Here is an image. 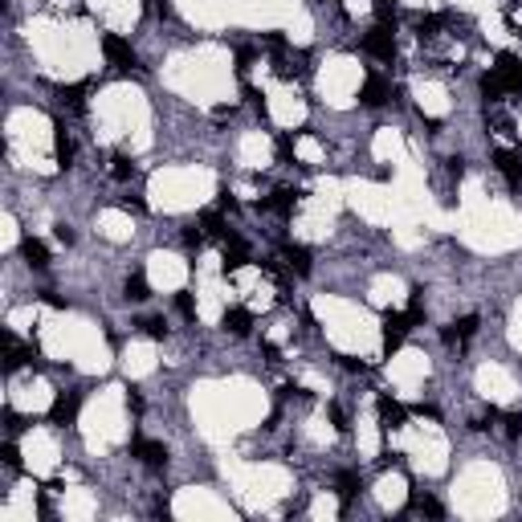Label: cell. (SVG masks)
Here are the masks:
<instances>
[{"instance_id":"obj_4","label":"cell","mask_w":522,"mask_h":522,"mask_svg":"<svg viewBox=\"0 0 522 522\" xmlns=\"http://www.w3.org/2000/svg\"><path fill=\"white\" fill-rule=\"evenodd\" d=\"M102 49H106V57H110L119 70H130V66H135V53H130V45L123 41V37H106Z\"/></svg>"},{"instance_id":"obj_10","label":"cell","mask_w":522,"mask_h":522,"mask_svg":"<svg viewBox=\"0 0 522 522\" xmlns=\"http://www.w3.org/2000/svg\"><path fill=\"white\" fill-rule=\"evenodd\" d=\"M21 253H25V261H29L33 269H45V265H49V253H45V245H41V241H33V237H29V241L21 245Z\"/></svg>"},{"instance_id":"obj_14","label":"cell","mask_w":522,"mask_h":522,"mask_svg":"<svg viewBox=\"0 0 522 522\" xmlns=\"http://www.w3.org/2000/svg\"><path fill=\"white\" fill-rule=\"evenodd\" d=\"M127 298H135V302H147L151 298V290H147V282L135 273V278H127Z\"/></svg>"},{"instance_id":"obj_20","label":"cell","mask_w":522,"mask_h":522,"mask_svg":"<svg viewBox=\"0 0 522 522\" xmlns=\"http://www.w3.org/2000/svg\"><path fill=\"white\" fill-rule=\"evenodd\" d=\"M416 514H433V519H436V514H441V506H436L433 498H420V502H416Z\"/></svg>"},{"instance_id":"obj_6","label":"cell","mask_w":522,"mask_h":522,"mask_svg":"<svg viewBox=\"0 0 522 522\" xmlns=\"http://www.w3.org/2000/svg\"><path fill=\"white\" fill-rule=\"evenodd\" d=\"M200 233H204V237H213V241H220V245L233 237V229L220 220V213H204V217H200Z\"/></svg>"},{"instance_id":"obj_5","label":"cell","mask_w":522,"mask_h":522,"mask_svg":"<svg viewBox=\"0 0 522 522\" xmlns=\"http://www.w3.org/2000/svg\"><path fill=\"white\" fill-rule=\"evenodd\" d=\"M265 209H269V213H282V217H290V213L298 209V192H290V188H278L273 196H265Z\"/></svg>"},{"instance_id":"obj_16","label":"cell","mask_w":522,"mask_h":522,"mask_svg":"<svg viewBox=\"0 0 522 522\" xmlns=\"http://www.w3.org/2000/svg\"><path fill=\"white\" fill-rule=\"evenodd\" d=\"M57 160H61V164H66V168H70V160H74V139H70V135H66V130H61V135H57Z\"/></svg>"},{"instance_id":"obj_22","label":"cell","mask_w":522,"mask_h":522,"mask_svg":"<svg viewBox=\"0 0 522 522\" xmlns=\"http://www.w3.org/2000/svg\"><path fill=\"white\" fill-rule=\"evenodd\" d=\"M371 4L380 8V17H384V21H388V17H392V8H396V0H371Z\"/></svg>"},{"instance_id":"obj_11","label":"cell","mask_w":522,"mask_h":522,"mask_svg":"<svg viewBox=\"0 0 522 522\" xmlns=\"http://www.w3.org/2000/svg\"><path fill=\"white\" fill-rule=\"evenodd\" d=\"M367 106H384L388 102V86L380 82V78H367V86H363V94H359Z\"/></svg>"},{"instance_id":"obj_12","label":"cell","mask_w":522,"mask_h":522,"mask_svg":"<svg viewBox=\"0 0 522 522\" xmlns=\"http://www.w3.org/2000/svg\"><path fill=\"white\" fill-rule=\"evenodd\" d=\"M380 416H384L388 429H400V425H404V408H400L396 400H388V396H380Z\"/></svg>"},{"instance_id":"obj_1","label":"cell","mask_w":522,"mask_h":522,"mask_svg":"<svg viewBox=\"0 0 522 522\" xmlns=\"http://www.w3.org/2000/svg\"><path fill=\"white\" fill-rule=\"evenodd\" d=\"M363 49L367 53H376L380 61H392V53H396V41H392V25L384 21V25H376L367 37H363Z\"/></svg>"},{"instance_id":"obj_19","label":"cell","mask_w":522,"mask_h":522,"mask_svg":"<svg viewBox=\"0 0 522 522\" xmlns=\"http://www.w3.org/2000/svg\"><path fill=\"white\" fill-rule=\"evenodd\" d=\"M139 327H143V335H151V339H164V322H160V318H143Z\"/></svg>"},{"instance_id":"obj_13","label":"cell","mask_w":522,"mask_h":522,"mask_svg":"<svg viewBox=\"0 0 522 522\" xmlns=\"http://www.w3.org/2000/svg\"><path fill=\"white\" fill-rule=\"evenodd\" d=\"M282 258H286V265H290V269H298V273H306V269H310V253H306L302 245H290Z\"/></svg>"},{"instance_id":"obj_18","label":"cell","mask_w":522,"mask_h":522,"mask_svg":"<svg viewBox=\"0 0 522 522\" xmlns=\"http://www.w3.org/2000/svg\"><path fill=\"white\" fill-rule=\"evenodd\" d=\"M175 310H180L184 318H196V302H192V294H180V298H175Z\"/></svg>"},{"instance_id":"obj_3","label":"cell","mask_w":522,"mask_h":522,"mask_svg":"<svg viewBox=\"0 0 522 522\" xmlns=\"http://www.w3.org/2000/svg\"><path fill=\"white\" fill-rule=\"evenodd\" d=\"M135 457H139L143 465H151V470H164V465H168V453H164V445H155V441H135Z\"/></svg>"},{"instance_id":"obj_7","label":"cell","mask_w":522,"mask_h":522,"mask_svg":"<svg viewBox=\"0 0 522 522\" xmlns=\"http://www.w3.org/2000/svg\"><path fill=\"white\" fill-rule=\"evenodd\" d=\"M74 412H78V396H74V392H61V396L53 400V425H70Z\"/></svg>"},{"instance_id":"obj_8","label":"cell","mask_w":522,"mask_h":522,"mask_svg":"<svg viewBox=\"0 0 522 522\" xmlns=\"http://www.w3.org/2000/svg\"><path fill=\"white\" fill-rule=\"evenodd\" d=\"M494 168L506 175L510 184H522V160H519V155H510V151H498V155H494Z\"/></svg>"},{"instance_id":"obj_9","label":"cell","mask_w":522,"mask_h":522,"mask_svg":"<svg viewBox=\"0 0 522 522\" xmlns=\"http://www.w3.org/2000/svg\"><path fill=\"white\" fill-rule=\"evenodd\" d=\"M249 327H253V314H249V310H241V306L224 310V331H233V335H249Z\"/></svg>"},{"instance_id":"obj_21","label":"cell","mask_w":522,"mask_h":522,"mask_svg":"<svg viewBox=\"0 0 522 522\" xmlns=\"http://www.w3.org/2000/svg\"><path fill=\"white\" fill-rule=\"evenodd\" d=\"M147 8H151L155 17H168V12H172V8H168V0H147Z\"/></svg>"},{"instance_id":"obj_17","label":"cell","mask_w":522,"mask_h":522,"mask_svg":"<svg viewBox=\"0 0 522 522\" xmlns=\"http://www.w3.org/2000/svg\"><path fill=\"white\" fill-rule=\"evenodd\" d=\"M339 498H343V506L355 498V474H339Z\"/></svg>"},{"instance_id":"obj_2","label":"cell","mask_w":522,"mask_h":522,"mask_svg":"<svg viewBox=\"0 0 522 522\" xmlns=\"http://www.w3.org/2000/svg\"><path fill=\"white\" fill-rule=\"evenodd\" d=\"M502 82H506V90H522V57H514V53H498V70H494Z\"/></svg>"},{"instance_id":"obj_15","label":"cell","mask_w":522,"mask_h":522,"mask_svg":"<svg viewBox=\"0 0 522 522\" xmlns=\"http://www.w3.org/2000/svg\"><path fill=\"white\" fill-rule=\"evenodd\" d=\"M110 175H115V180H130V175H135V164H130L127 155H115V160H110Z\"/></svg>"}]
</instances>
